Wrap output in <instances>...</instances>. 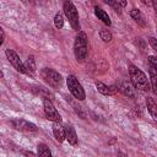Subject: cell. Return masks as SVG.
<instances>
[{"mask_svg":"<svg viewBox=\"0 0 157 157\" xmlns=\"http://www.w3.org/2000/svg\"><path fill=\"white\" fill-rule=\"evenodd\" d=\"M129 77H130V81L134 88H137L140 91H150L151 86L147 80V76L145 75L142 70H140L135 65L129 66Z\"/></svg>","mask_w":157,"mask_h":157,"instance_id":"1","label":"cell"},{"mask_svg":"<svg viewBox=\"0 0 157 157\" xmlns=\"http://www.w3.org/2000/svg\"><path fill=\"white\" fill-rule=\"evenodd\" d=\"M74 53L75 58L78 63H82L87 58L88 53V44H87V34L83 31L77 32L74 42Z\"/></svg>","mask_w":157,"mask_h":157,"instance_id":"2","label":"cell"},{"mask_svg":"<svg viewBox=\"0 0 157 157\" xmlns=\"http://www.w3.org/2000/svg\"><path fill=\"white\" fill-rule=\"evenodd\" d=\"M63 10H64V15L69 20V23L72 27V29H75L76 32H80L81 26H80V20H78V12H77L75 5L71 1H65L63 5Z\"/></svg>","mask_w":157,"mask_h":157,"instance_id":"3","label":"cell"},{"mask_svg":"<svg viewBox=\"0 0 157 157\" xmlns=\"http://www.w3.org/2000/svg\"><path fill=\"white\" fill-rule=\"evenodd\" d=\"M66 86L70 91V93L74 96L75 99L77 101H83L86 98V93L85 90L82 87V85L78 82V80L76 78L75 75H69L66 77Z\"/></svg>","mask_w":157,"mask_h":157,"instance_id":"4","label":"cell"},{"mask_svg":"<svg viewBox=\"0 0 157 157\" xmlns=\"http://www.w3.org/2000/svg\"><path fill=\"white\" fill-rule=\"evenodd\" d=\"M40 76L42 78L53 88H59L63 83V77L61 75L55 71L54 69H49V67H44L40 70Z\"/></svg>","mask_w":157,"mask_h":157,"instance_id":"5","label":"cell"},{"mask_svg":"<svg viewBox=\"0 0 157 157\" xmlns=\"http://www.w3.org/2000/svg\"><path fill=\"white\" fill-rule=\"evenodd\" d=\"M43 108H44V113L48 120L53 121V123H61V115L59 114V112L56 110V108L54 107L53 102L49 98H44L43 99Z\"/></svg>","mask_w":157,"mask_h":157,"instance_id":"6","label":"cell"},{"mask_svg":"<svg viewBox=\"0 0 157 157\" xmlns=\"http://www.w3.org/2000/svg\"><path fill=\"white\" fill-rule=\"evenodd\" d=\"M5 55L9 60V63L13 66V69H16V71L21 72V74H26V69H25V63H22V60L20 59L18 54L13 50V49H6L5 50Z\"/></svg>","mask_w":157,"mask_h":157,"instance_id":"7","label":"cell"},{"mask_svg":"<svg viewBox=\"0 0 157 157\" xmlns=\"http://www.w3.org/2000/svg\"><path fill=\"white\" fill-rule=\"evenodd\" d=\"M11 125L13 129L20 130V131H26V132H34L38 130V128L36 126V124L26 120V119H21V118H16L11 120Z\"/></svg>","mask_w":157,"mask_h":157,"instance_id":"8","label":"cell"},{"mask_svg":"<svg viewBox=\"0 0 157 157\" xmlns=\"http://www.w3.org/2000/svg\"><path fill=\"white\" fill-rule=\"evenodd\" d=\"M117 90L120 91L125 97L128 98H135V90L134 86L131 83H129L128 81H119L117 83Z\"/></svg>","mask_w":157,"mask_h":157,"instance_id":"9","label":"cell"},{"mask_svg":"<svg viewBox=\"0 0 157 157\" xmlns=\"http://www.w3.org/2000/svg\"><path fill=\"white\" fill-rule=\"evenodd\" d=\"M148 74L151 81V88L153 92H157V64L148 60Z\"/></svg>","mask_w":157,"mask_h":157,"instance_id":"10","label":"cell"},{"mask_svg":"<svg viewBox=\"0 0 157 157\" xmlns=\"http://www.w3.org/2000/svg\"><path fill=\"white\" fill-rule=\"evenodd\" d=\"M53 135L55 137V140L61 144L65 140V126L61 125V123H53Z\"/></svg>","mask_w":157,"mask_h":157,"instance_id":"11","label":"cell"},{"mask_svg":"<svg viewBox=\"0 0 157 157\" xmlns=\"http://www.w3.org/2000/svg\"><path fill=\"white\" fill-rule=\"evenodd\" d=\"M65 140L70 145H72V146L77 145L78 137H77V134H76V131H75V129H74L72 125H69V124L65 125Z\"/></svg>","mask_w":157,"mask_h":157,"instance_id":"12","label":"cell"},{"mask_svg":"<svg viewBox=\"0 0 157 157\" xmlns=\"http://www.w3.org/2000/svg\"><path fill=\"white\" fill-rule=\"evenodd\" d=\"M96 87H97V91L99 93H102L103 96H112L117 92L115 86H107L102 81H96Z\"/></svg>","mask_w":157,"mask_h":157,"instance_id":"13","label":"cell"},{"mask_svg":"<svg viewBox=\"0 0 157 157\" xmlns=\"http://www.w3.org/2000/svg\"><path fill=\"white\" fill-rule=\"evenodd\" d=\"M25 69H26V75L28 76H34L36 71H37V65H36V60L33 55H29L27 58V60L25 61Z\"/></svg>","mask_w":157,"mask_h":157,"instance_id":"14","label":"cell"},{"mask_svg":"<svg viewBox=\"0 0 157 157\" xmlns=\"http://www.w3.org/2000/svg\"><path fill=\"white\" fill-rule=\"evenodd\" d=\"M94 15H96V16L98 17V20H101L104 25H107V26H110V25H112L110 17L108 16V13H107L103 9H101V7L96 6V7H94Z\"/></svg>","mask_w":157,"mask_h":157,"instance_id":"15","label":"cell"},{"mask_svg":"<svg viewBox=\"0 0 157 157\" xmlns=\"http://www.w3.org/2000/svg\"><path fill=\"white\" fill-rule=\"evenodd\" d=\"M130 16H131V18H132L139 26H141V27H145V26H146L145 17H144V15L141 13L140 10H137V9H132V10L130 11Z\"/></svg>","mask_w":157,"mask_h":157,"instance_id":"16","label":"cell"},{"mask_svg":"<svg viewBox=\"0 0 157 157\" xmlns=\"http://www.w3.org/2000/svg\"><path fill=\"white\" fill-rule=\"evenodd\" d=\"M146 108H147L150 115L155 120H157V103L153 101V98H151V97L146 98Z\"/></svg>","mask_w":157,"mask_h":157,"instance_id":"17","label":"cell"},{"mask_svg":"<svg viewBox=\"0 0 157 157\" xmlns=\"http://www.w3.org/2000/svg\"><path fill=\"white\" fill-rule=\"evenodd\" d=\"M37 156L38 157H53L52 151L45 144H39L37 146Z\"/></svg>","mask_w":157,"mask_h":157,"instance_id":"18","label":"cell"},{"mask_svg":"<svg viewBox=\"0 0 157 157\" xmlns=\"http://www.w3.org/2000/svg\"><path fill=\"white\" fill-rule=\"evenodd\" d=\"M77 101V99H76ZM76 101H72V99H70V104L72 105V108H74V110H75V113L80 117V118H82V119H86V113H85V110L82 109V107L80 105V104H77L76 103Z\"/></svg>","mask_w":157,"mask_h":157,"instance_id":"19","label":"cell"},{"mask_svg":"<svg viewBox=\"0 0 157 157\" xmlns=\"http://www.w3.org/2000/svg\"><path fill=\"white\" fill-rule=\"evenodd\" d=\"M99 37H101V39H102L103 42H105V43H109V42L113 39L112 33H110L108 29H105V28L99 29Z\"/></svg>","mask_w":157,"mask_h":157,"instance_id":"20","label":"cell"},{"mask_svg":"<svg viewBox=\"0 0 157 157\" xmlns=\"http://www.w3.org/2000/svg\"><path fill=\"white\" fill-rule=\"evenodd\" d=\"M54 26L58 29H61L64 27V18H63V15L60 12H56L54 16Z\"/></svg>","mask_w":157,"mask_h":157,"instance_id":"21","label":"cell"},{"mask_svg":"<svg viewBox=\"0 0 157 157\" xmlns=\"http://www.w3.org/2000/svg\"><path fill=\"white\" fill-rule=\"evenodd\" d=\"M105 4H108V5H110L112 7H114V10H115V11H118L119 13L121 12V9L119 7V5H118V2H117V0H105Z\"/></svg>","mask_w":157,"mask_h":157,"instance_id":"22","label":"cell"},{"mask_svg":"<svg viewBox=\"0 0 157 157\" xmlns=\"http://www.w3.org/2000/svg\"><path fill=\"white\" fill-rule=\"evenodd\" d=\"M148 43H150V45L152 47V49L157 53V38H155V37H150V38H148Z\"/></svg>","mask_w":157,"mask_h":157,"instance_id":"23","label":"cell"},{"mask_svg":"<svg viewBox=\"0 0 157 157\" xmlns=\"http://www.w3.org/2000/svg\"><path fill=\"white\" fill-rule=\"evenodd\" d=\"M132 115H134L135 118H141V117H142V113H141V109H140L139 105L134 107V109H132Z\"/></svg>","mask_w":157,"mask_h":157,"instance_id":"24","label":"cell"},{"mask_svg":"<svg viewBox=\"0 0 157 157\" xmlns=\"http://www.w3.org/2000/svg\"><path fill=\"white\" fill-rule=\"evenodd\" d=\"M117 2H118V5H119L120 9L121 7H125L128 5V1H125V0H117Z\"/></svg>","mask_w":157,"mask_h":157,"instance_id":"25","label":"cell"},{"mask_svg":"<svg viewBox=\"0 0 157 157\" xmlns=\"http://www.w3.org/2000/svg\"><path fill=\"white\" fill-rule=\"evenodd\" d=\"M23 153H25L26 157H38V156H36V155H34L33 152H31V151H25Z\"/></svg>","mask_w":157,"mask_h":157,"instance_id":"26","label":"cell"},{"mask_svg":"<svg viewBox=\"0 0 157 157\" xmlns=\"http://www.w3.org/2000/svg\"><path fill=\"white\" fill-rule=\"evenodd\" d=\"M0 33H1V39H0V45L4 43V40H5V33H4V29L2 28H0Z\"/></svg>","mask_w":157,"mask_h":157,"instance_id":"27","label":"cell"},{"mask_svg":"<svg viewBox=\"0 0 157 157\" xmlns=\"http://www.w3.org/2000/svg\"><path fill=\"white\" fill-rule=\"evenodd\" d=\"M152 6H153L155 12H156V16H157V1H152Z\"/></svg>","mask_w":157,"mask_h":157,"instance_id":"28","label":"cell"}]
</instances>
